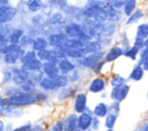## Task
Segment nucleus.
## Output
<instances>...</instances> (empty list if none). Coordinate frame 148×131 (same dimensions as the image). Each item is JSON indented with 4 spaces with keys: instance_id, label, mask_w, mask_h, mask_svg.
<instances>
[{
    "instance_id": "obj_42",
    "label": "nucleus",
    "mask_w": 148,
    "mask_h": 131,
    "mask_svg": "<svg viewBox=\"0 0 148 131\" xmlns=\"http://www.w3.org/2000/svg\"><path fill=\"white\" fill-rule=\"evenodd\" d=\"M29 131H44V130H43V128L40 125H35V126L30 128Z\"/></svg>"
},
{
    "instance_id": "obj_1",
    "label": "nucleus",
    "mask_w": 148,
    "mask_h": 131,
    "mask_svg": "<svg viewBox=\"0 0 148 131\" xmlns=\"http://www.w3.org/2000/svg\"><path fill=\"white\" fill-rule=\"evenodd\" d=\"M39 101V97L30 92H24V93H17L8 99L3 100V104L8 105H14V107H22V105H29L32 103H37Z\"/></svg>"
},
{
    "instance_id": "obj_22",
    "label": "nucleus",
    "mask_w": 148,
    "mask_h": 131,
    "mask_svg": "<svg viewBox=\"0 0 148 131\" xmlns=\"http://www.w3.org/2000/svg\"><path fill=\"white\" fill-rule=\"evenodd\" d=\"M31 46L35 51H39V50H43V49H47L49 43H47V39L44 38V37H36V38L32 39Z\"/></svg>"
},
{
    "instance_id": "obj_51",
    "label": "nucleus",
    "mask_w": 148,
    "mask_h": 131,
    "mask_svg": "<svg viewBox=\"0 0 148 131\" xmlns=\"http://www.w3.org/2000/svg\"><path fill=\"white\" fill-rule=\"evenodd\" d=\"M106 1H111V0H106Z\"/></svg>"
},
{
    "instance_id": "obj_10",
    "label": "nucleus",
    "mask_w": 148,
    "mask_h": 131,
    "mask_svg": "<svg viewBox=\"0 0 148 131\" xmlns=\"http://www.w3.org/2000/svg\"><path fill=\"white\" fill-rule=\"evenodd\" d=\"M66 39H67V36L65 32H56V34H51L47 37V43H49V45L56 48V46L62 45Z\"/></svg>"
},
{
    "instance_id": "obj_23",
    "label": "nucleus",
    "mask_w": 148,
    "mask_h": 131,
    "mask_svg": "<svg viewBox=\"0 0 148 131\" xmlns=\"http://www.w3.org/2000/svg\"><path fill=\"white\" fill-rule=\"evenodd\" d=\"M39 85H40V87H42L43 89H45V90H53V89L58 88L54 78H47V77H46V78H43V79L39 81Z\"/></svg>"
},
{
    "instance_id": "obj_6",
    "label": "nucleus",
    "mask_w": 148,
    "mask_h": 131,
    "mask_svg": "<svg viewBox=\"0 0 148 131\" xmlns=\"http://www.w3.org/2000/svg\"><path fill=\"white\" fill-rule=\"evenodd\" d=\"M12 79L16 85H23L29 80V73L23 67H15L12 71Z\"/></svg>"
},
{
    "instance_id": "obj_48",
    "label": "nucleus",
    "mask_w": 148,
    "mask_h": 131,
    "mask_svg": "<svg viewBox=\"0 0 148 131\" xmlns=\"http://www.w3.org/2000/svg\"><path fill=\"white\" fill-rule=\"evenodd\" d=\"M106 131H114V130H112V129H109V130H106Z\"/></svg>"
},
{
    "instance_id": "obj_37",
    "label": "nucleus",
    "mask_w": 148,
    "mask_h": 131,
    "mask_svg": "<svg viewBox=\"0 0 148 131\" xmlns=\"http://www.w3.org/2000/svg\"><path fill=\"white\" fill-rule=\"evenodd\" d=\"M18 44H21V46H22V48L27 46L28 44H30V45H31V44H32V38H31V37H29V36H24V35H23Z\"/></svg>"
},
{
    "instance_id": "obj_19",
    "label": "nucleus",
    "mask_w": 148,
    "mask_h": 131,
    "mask_svg": "<svg viewBox=\"0 0 148 131\" xmlns=\"http://www.w3.org/2000/svg\"><path fill=\"white\" fill-rule=\"evenodd\" d=\"M84 45H86V42L76 38H69V37H67V39L62 44L64 48H71V49H83Z\"/></svg>"
},
{
    "instance_id": "obj_33",
    "label": "nucleus",
    "mask_w": 148,
    "mask_h": 131,
    "mask_svg": "<svg viewBox=\"0 0 148 131\" xmlns=\"http://www.w3.org/2000/svg\"><path fill=\"white\" fill-rule=\"evenodd\" d=\"M139 51H140V50H139L136 46H134V45H133V46L128 48V49H127L123 54H124L125 57H127V58H130V59H133V60H134V59L136 58V56L139 54Z\"/></svg>"
},
{
    "instance_id": "obj_2",
    "label": "nucleus",
    "mask_w": 148,
    "mask_h": 131,
    "mask_svg": "<svg viewBox=\"0 0 148 131\" xmlns=\"http://www.w3.org/2000/svg\"><path fill=\"white\" fill-rule=\"evenodd\" d=\"M20 60H21L22 67L27 71H39L42 67V61L38 59L35 50L25 51Z\"/></svg>"
},
{
    "instance_id": "obj_15",
    "label": "nucleus",
    "mask_w": 148,
    "mask_h": 131,
    "mask_svg": "<svg viewBox=\"0 0 148 131\" xmlns=\"http://www.w3.org/2000/svg\"><path fill=\"white\" fill-rule=\"evenodd\" d=\"M124 51L120 46H112L105 54H104V60L105 61H113L116 59H118L120 56H123Z\"/></svg>"
},
{
    "instance_id": "obj_7",
    "label": "nucleus",
    "mask_w": 148,
    "mask_h": 131,
    "mask_svg": "<svg viewBox=\"0 0 148 131\" xmlns=\"http://www.w3.org/2000/svg\"><path fill=\"white\" fill-rule=\"evenodd\" d=\"M40 70L47 78H56L60 74L57 63H52V61H43Z\"/></svg>"
},
{
    "instance_id": "obj_8",
    "label": "nucleus",
    "mask_w": 148,
    "mask_h": 131,
    "mask_svg": "<svg viewBox=\"0 0 148 131\" xmlns=\"http://www.w3.org/2000/svg\"><path fill=\"white\" fill-rule=\"evenodd\" d=\"M128 90H130V87L125 83L121 86H118V87H113V89L111 92V99L116 100V101H123L127 96Z\"/></svg>"
},
{
    "instance_id": "obj_17",
    "label": "nucleus",
    "mask_w": 148,
    "mask_h": 131,
    "mask_svg": "<svg viewBox=\"0 0 148 131\" xmlns=\"http://www.w3.org/2000/svg\"><path fill=\"white\" fill-rule=\"evenodd\" d=\"M57 65H58L59 71H60V72H62V73L72 72V71L75 68V65H74L69 59H67V58L59 59V60H58V63H57Z\"/></svg>"
},
{
    "instance_id": "obj_34",
    "label": "nucleus",
    "mask_w": 148,
    "mask_h": 131,
    "mask_svg": "<svg viewBox=\"0 0 148 131\" xmlns=\"http://www.w3.org/2000/svg\"><path fill=\"white\" fill-rule=\"evenodd\" d=\"M116 119H117L116 115H112V114L108 115L106 116V119H105V126L109 128V129H112L113 125L116 124Z\"/></svg>"
},
{
    "instance_id": "obj_43",
    "label": "nucleus",
    "mask_w": 148,
    "mask_h": 131,
    "mask_svg": "<svg viewBox=\"0 0 148 131\" xmlns=\"http://www.w3.org/2000/svg\"><path fill=\"white\" fill-rule=\"evenodd\" d=\"M141 66H142L143 71H148V58H147L146 60L141 61Z\"/></svg>"
},
{
    "instance_id": "obj_9",
    "label": "nucleus",
    "mask_w": 148,
    "mask_h": 131,
    "mask_svg": "<svg viewBox=\"0 0 148 131\" xmlns=\"http://www.w3.org/2000/svg\"><path fill=\"white\" fill-rule=\"evenodd\" d=\"M36 54L38 57V59L40 61H52V63H58V58L54 54L53 50H49V49H43L39 51H36Z\"/></svg>"
},
{
    "instance_id": "obj_13",
    "label": "nucleus",
    "mask_w": 148,
    "mask_h": 131,
    "mask_svg": "<svg viewBox=\"0 0 148 131\" xmlns=\"http://www.w3.org/2000/svg\"><path fill=\"white\" fill-rule=\"evenodd\" d=\"M0 114L6 116V117H17L21 115V110L16 109L14 105H8V104H0Z\"/></svg>"
},
{
    "instance_id": "obj_14",
    "label": "nucleus",
    "mask_w": 148,
    "mask_h": 131,
    "mask_svg": "<svg viewBox=\"0 0 148 131\" xmlns=\"http://www.w3.org/2000/svg\"><path fill=\"white\" fill-rule=\"evenodd\" d=\"M87 107V95L83 93H80L76 97H75V102H74V109L77 114L84 112Z\"/></svg>"
},
{
    "instance_id": "obj_31",
    "label": "nucleus",
    "mask_w": 148,
    "mask_h": 131,
    "mask_svg": "<svg viewBox=\"0 0 148 131\" xmlns=\"http://www.w3.org/2000/svg\"><path fill=\"white\" fill-rule=\"evenodd\" d=\"M135 6H136V0H126L124 7H123V13L125 15H131L134 10H135Z\"/></svg>"
},
{
    "instance_id": "obj_24",
    "label": "nucleus",
    "mask_w": 148,
    "mask_h": 131,
    "mask_svg": "<svg viewBox=\"0 0 148 131\" xmlns=\"http://www.w3.org/2000/svg\"><path fill=\"white\" fill-rule=\"evenodd\" d=\"M65 53L66 57L69 58H82L86 56L83 49H71V48H65Z\"/></svg>"
},
{
    "instance_id": "obj_16",
    "label": "nucleus",
    "mask_w": 148,
    "mask_h": 131,
    "mask_svg": "<svg viewBox=\"0 0 148 131\" xmlns=\"http://www.w3.org/2000/svg\"><path fill=\"white\" fill-rule=\"evenodd\" d=\"M105 88V80L103 78H95L91 80L89 85V92L91 93H99Z\"/></svg>"
},
{
    "instance_id": "obj_27",
    "label": "nucleus",
    "mask_w": 148,
    "mask_h": 131,
    "mask_svg": "<svg viewBox=\"0 0 148 131\" xmlns=\"http://www.w3.org/2000/svg\"><path fill=\"white\" fill-rule=\"evenodd\" d=\"M22 36H23V30L22 29H13L12 30V32H10V35H9V43H16V44H18L20 43V41H21V38H22Z\"/></svg>"
},
{
    "instance_id": "obj_39",
    "label": "nucleus",
    "mask_w": 148,
    "mask_h": 131,
    "mask_svg": "<svg viewBox=\"0 0 148 131\" xmlns=\"http://www.w3.org/2000/svg\"><path fill=\"white\" fill-rule=\"evenodd\" d=\"M49 131H62V122L58 121V122L52 126V129L49 130Z\"/></svg>"
},
{
    "instance_id": "obj_40",
    "label": "nucleus",
    "mask_w": 148,
    "mask_h": 131,
    "mask_svg": "<svg viewBox=\"0 0 148 131\" xmlns=\"http://www.w3.org/2000/svg\"><path fill=\"white\" fill-rule=\"evenodd\" d=\"M30 128H31V126H30L29 124H27V125H23V126L17 128V129H15V130H13V131H29Z\"/></svg>"
},
{
    "instance_id": "obj_25",
    "label": "nucleus",
    "mask_w": 148,
    "mask_h": 131,
    "mask_svg": "<svg viewBox=\"0 0 148 131\" xmlns=\"http://www.w3.org/2000/svg\"><path fill=\"white\" fill-rule=\"evenodd\" d=\"M146 37H148V23H141L136 28L135 38H140V39L145 41Z\"/></svg>"
},
{
    "instance_id": "obj_3",
    "label": "nucleus",
    "mask_w": 148,
    "mask_h": 131,
    "mask_svg": "<svg viewBox=\"0 0 148 131\" xmlns=\"http://www.w3.org/2000/svg\"><path fill=\"white\" fill-rule=\"evenodd\" d=\"M65 34L69 38H76L83 42H88L91 39V36L83 29V27L79 26L77 23H71L65 27Z\"/></svg>"
},
{
    "instance_id": "obj_45",
    "label": "nucleus",
    "mask_w": 148,
    "mask_h": 131,
    "mask_svg": "<svg viewBox=\"0 0 148 131\" xmlns=\"http://www.w3.org/2000/svg\"><path fill=\"white\" fill-rule=\"evenodd\" d=\"M0 131H5V125L2 121H0Z\"/></svg>"
},
{
    "instance_id": "obj_12",
    "label": "nucleus",
    "mask_w": 148,
    "mask_h": 131,
    "mask_svg": "<svg viewBox=\"0 0 148 131\" xmlns=\"http://www.w3.org/2000/svg\"><path fill=\"white\" fill-rule=\"evenodd\" d=\"M24 52H25L24 49L21 48L20 50H17V51H15V52L6 53V54H3V60H5V63H7V64H9V65H15V64L17 63V60L21 59V57L23 56Z\"/></svg>"
},
{
    "instance_id": "obj_32",
    "label": "nucleus",
    "mask_w": 148,
    "mask_h": 131,
    "mask_svg": "<svg viewBox=\"0 0 148 131\" xmlns=\"http://www.w3.org/2000/svg\"><path fill=\"white\" fill-rule=\"evenodd\" d=\"M64 21H65V17H64V15L61 13H54L50 17V23L54 24V26H59V24L64 23Z\"/></svg>"
},
{
    "instance_id": "obj_41",
    "label": "nucleus",
    "mask_w": 148,
    "mask_h": 131,
    "mask_svg": "<svg viewBox=\"0 0 148 131\" xmlns=\"http://www.w3.org/2000/svg\"><path fill=\"white\" fill-rule=\"evenodd\" d=\"M102 66H103V61H98V63H97V64H96V65H95V66L92 67V70H94V71H95L96 73H98Z\"/></svg>"
},
{
    "instance_id": "obj_21",
    "label": "nucleus",
    "mask_w": 148,
    "mask_h": 131,
    "mask_svg": "<svg viewBox=\"0 0 148 131\" xmlns=\"http://www.w3.org/2000/svg\"><path fill=\"white\" fill-rule=\"evenodd\" d=\"M79 129L77 128V117L75 115H69L64 124V130L65 131H74Z\"/></svg>"
},
{
    "instance_id": "obj_47",
    "label": "nucleus",
    "mask_w": 148,
    "mask_h": 131,
    "mask_svg": "<svg viewBox=\"0 0 148 131\" xmlns=\"http://www.w3.org/2000/svg\"><path fill=\"white\" fill-rule=\"evenodd\" d=\"M3 103V99H2V96L0 95V104H2Z\"/></svg>"
},
{
    "instance_id": "obj_20",
    "label": "nucleus",
    "mask_w": 148,
    "mask_h": 131,
    "mask_svg": "<svg viewBox=\"0 0 148 131\" xmlns=\"http://www.w3.org/2000/svg\"><path fill=\"white\" fill-rule=\"evenodd\" d=\"M102 50V44L97 41H88L86 42V45L83 48V51L84 53H91V52H97V51H101Z\"/></svg>"
},
{
    "instance_id": "obj_35",
    "label": "nucleus",
    "mask_w": 148,
    "mask_h": 131,
    "mask_svg": "<svg viewBox=\"0 0 148 131\" xmlns=\"http://www.w3.org/2000/svg\"><path fill=\"white\" fill-rule=\"evenodd\" d=\"M54 80H56V83H57V86H58V88L59 87H65L66 85H67V78L65 77V75H58V77H56L54 78Z\"/></svg>"
},
{
    "instance_id": "obj_29",
    "label": "nucleus",
    "mask_w": 148,
    "mask_h": 131,
    "mask_svg": "<svg viewBox=\"0 0 148 131\" xmlns=\"http://www.w3.org/2000/svg\"><path fill=\"white\" fill-rule=\"evenodd\" d=\"M143 17V12L142 10H140V9H136V10H134L131 15H128V19H127V21H126V23L127 24H134V23H136L140 19H142Z\"/></svg>"
},
{
    "instance_id": "obj_11",
    "label": "nucleus",
    "mask_w": 148,
    "mask_h": 131,
    "mask_svg": "<svg viewBox=\"0 0 148 131\" xmlns=\"http://www.w3.org/2000/svg\"><path fill=\"white\" fill-rule=\"evenodd\" d=\"M91 124H92V117L89 114L81 112V115L77 117V128L81 131H84L88 130Z\"/></svg>"
},
{
    "instance_id": "obj_38",
    "label": "nucleus",
    "mask_w": 148,
    "mask_h": 131,
    "mask_svg": "<svg viewBox=\"0 0 148 131\" xmlns=\"http://www.w3.org/2000/svg\"><path fill=\"white\" fill-rule=\"evenodd\" d=\"M139 54H140V59H141V61L146 60V59L148 58V49H147V48H142V49H140Z\"/></svg>"
},
{
    "instance_id": "obj_49",
    "label": "nucleus",
    "mask_w": 148,
    "mask_h": 131,
    "mask_svg": "<svg viewBox=\"0 0 148 131\" xmlns=\"http://www.w3.org/2000/svg\"><path fill=\"white\" fill-rule=\"evenodd\" d=\"M143 131H148V126H147V128H146V129H145Z\"/></svg>"
},
{
    "instance_id": "obj_50",
    "label": "nucleus",
    "mask_w": 148,
    "mask_h": 131,
    "mask_svg": "<svg viewBox=\"0 0 148 131\" xmlns=\"http://www.w3.org/2000/svg\"><path fill=\"white\" fill-rule=\"evenodd\" d=\"M147 99H148V93H147Z\"/></svg>"
},
{
    "instance_id": "obj_28",
    "label": "nucleus",
    "mask_w": 148,
    "mask_h": 131,
    "mask_svg": "<svg viewBox=\"0 0 148 131\" xmlns=\"http://www.w3.org/2000/svg\"><path fill=\"white\" fill-rule=\"evenodd\" d=\"M43 6L42 0H28L27 1V7L31 13H37Z\"/></svg>"
},
{
    "instance_id": "obj_5",
    "label": "nucleus",
    "mask_w": 148,
    "mask_h": 131,
    "mask_svg": "<svg viewBox=\"0 0 148 131\" xmlns=\"http://www.w3.org/2000/svg\"><path fill=\"white\" fill-rule=\"evenodd\" d=\"M104 56V52L102 51H97V52H91V53H87V56L82 57V61L81 65L84 67H89L92 68L98 61H101L102 57Z\"/></svg>"
},
{
    "instance_id": "obj_18",
    "label": "nucleus",
    "mask_w": 148,
    "mask_h": 131,
    "mask_svg": "<svg viewBox=\"0 0 148 131\" xmlns=\"http://www.w3.org/2000/svg\"><path fill=\"white\" fill-rule=\"evenodd\" d=\"M12 27H9L7 23H2L0 24V44H7L9 41V35L12 32L13 29H10Z\"/></svg>"
},
{
    "instance_id": "obj_36",
    "label": "nucleus",
    "mask_w": 148,
    "mask_h": 131,
    "mask_svg": "<svg viewBox=\"0 0 148 131\" xmlns=\"http://www.w3.org/2000/svg\"><path fill=\"white\" fill-rule=\"evenodd\" d=\"M124 83H125V79H124L123 77H120V75H116V77L111 80L112 87H118V86H121V85H124Z\"/></svg>"
},
{
    "instance_id": "obj_44",
    "label": "nucleus",
    "mask_w": 148,
    "mask_h": 131,
    "mask_svg": "<svg viewBox=\"0 0 148 131\" xmlns=\"http://www.w3.org/2000/svg\"><path fill=\"white\" fill-rule=\"evenodd\" d=\"M143 48H147L148 49V37H146L145 41H143Z\"/></svg>"
},
{
    "instance_id": "obj_4",
    "label": "nucleus",
    "mask_w": 148,
    "mask_h": 131,
    "mask_svg": "<svg viewBox=\"0 0 148 131\" xmlns=\"http://www.w3.org/2000/svg\"><path fill=\"white\" fill-rule=\"evenodd\" d=\"M16 15V8L9 5H1L0 6V24L10 22Z\"/></svg>"
},
{
    "instance_id": "obj_46",
    "label": "nucleus",
    "mask_w": 148,
    "mask_h": 131,
    "mask_svg": "<svg viewBox=\"0 0 148 131\" xmlns=\"http://www.w3.org/2000/svg\"><path fill=\"white\" fill-rule=\"evenodd\" d=\"M7 2H8V0H0V6L1 5H6Z\"/></svg>"
},
{
    "instance_id": "obj_26",
    "label": "nucleus",
    "mask_w": 148,
    "mask_h": 131,
    "mask_svg": "<svg viewBox=\"0 0 148 131\" xmlns=\"http://www.w3.org/2000/svg\"><path fill=\"white\" fill-rule=\"evenodd\" d=\"M142 77H143V68H142L141 64H139V65H136V66L132 70V72H131V74H130V78H131L132 80H134V81H139V80L142 79Z\"/></svg>"
},
{
    "instance_id": "obj_30",
    "label": "nucleus",
    "mask_w": 148,
    "mask_h": 131,
    "mask_svg": "<svg viewBox=\"0 0 148 131\" xmlns=\"http://www.w3.org/2000/svg\"><path fill=\"white\" fill-rule=\"evenodd\" d=\"M108 111H109V109H108L106 104L103 103V102H99L98 104H96V107L94 109V114L97 117H104V116H106Z\"/></svg>"
}]
</instances>
